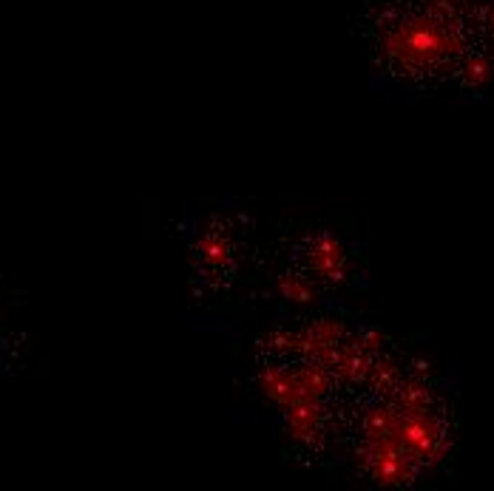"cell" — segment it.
Instances as JSON below:
<instances>
[{
    "label": "cell",
    "instance_id": "1",
    "mask_svg": "<svg viewBox=\"0 0 494 491\" xmlns=\"http://www.w3.org/2000/svg\"><path fill=\"white\" fill-rule=\"evenodd\" d=\"M222 253H225V247L216 245V242H208V245H205V255H208L211 261H222V258H225Z\"/></svg>",
    "mask_w": 494,
    "mask_h": 491
}]
</instances>
